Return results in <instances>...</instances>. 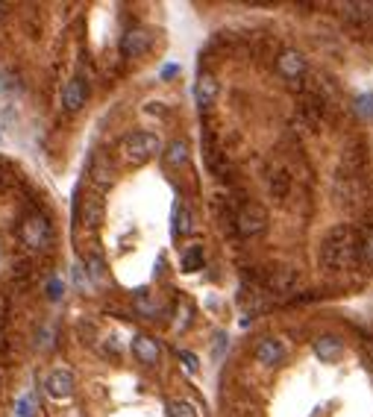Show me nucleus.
Returning <instances> with one entry per match:
<instances>
[{"instance_id": "f257e3e1", "label": "nucleus", "mask_w": 373, "mask_h": 417, "mask_svg": "<svg viewBox=\"0 0 373 417\" xmlns=\"http://www.w3.org/2000/svg\"><path fill=\"white\" fill-rule=\"evenodd\" d=\"M356 253H358V244L350 226H335L329 229L321 241V265L326 270H344L356 262Z\"/></svg>"}, {"instance_id": "f03ea898", "label": "nucleus", "mask_w": 373, "mask_h": 417, "mask_svg": "<svg viewBox=\"0 0 373 417\" xmlns=\"http://www.w3.org/2000/svg\"><path fill=\"white\" fill-rule=\"evenodd\" d=\"M162 150V141L156 133H130L121 141V156L126 165H145Z\"/></svg>"}, {"instance_id": "7ed1b4c3", "label": "nucleus", "mask_w": 373, "mask_h": 417, "mask_svg": "<svg viewBox=\"0 0 373 417\" xmlns=\"http://www.w3.org/2000/svg\"><path fill=\"white\" fill-rule=\"evenodd\" d=\"M18 235H21V241H24V247H27V250L41 253V250H47V247H50L53 229H50V224H47L45 214L33 212V214H27V218L21 221Z\"/></svg>"}, {"instance_id": "20e7f679", "label": "nucleus", "mask_w": 373, "mask_h": 417, "mask_svg": "<svg viewBox=\"0 0 373 417\" xmlns=\"http://www.w3.org/2000/svg\"><path fill=\"white\" fill-rule=\"evenodd\" d=\"M235 226H238V233H241L244 238L262 235L265 229H268V212H265V206H259V203L241 206V212L235 214Z\"/></svg>"}, {"instance_id": "39448f33", "label": "nucleus", "mask_w": 373, "mask_h": 417, "mask_svg": "<svg viewBox=\"0 0 373 417\" xmlns=\"http://www.w3.org/2000/svg\"><path fill=\"white\" fill-rule=\"evenodd\" d=\"M45 388H47V394L53 400H68L71 394H74V376H71V370L59 367V370H53L50 376H47Z\"/></svg>"}, {"instance_id": "423d86ee", "label": "nucleus", "mask_w": 373, "mask_h": 417, "mask_svg": "<svg viewBox=\"0 0 373 417\" xmlns=\"http://www.w3.org/2000/svg\"><path fill=\"white\" fill-rule=\"evenodd\" d=\"M85 97H89V89H85L82 80H68L65 89H62V106L65 112H80L85 106Z\"/></svg>"}, {"instance_id": "0eeeda50", "label": "nucleus", "mask_w": 373, "mask_h": 417, "mask_svg": "<svg viewBox=\"0 0 373 417\" xmlns=\"http://www.w3.org/2000/svg\"><path fill=\"white\" fill-rule=\"evenodd\" d=\"M312 350L321 362H338V358L344 356V341L338 335H321V338H314Z\"/></svg>"}, {"instance_id": "6e6552de", "label": "nucleus", "mask_w": 373, "mask_h": 417, "mask_svg": "<svg viewBox=\"0 0 373 417\" xmlns=\"http://www.w3.org/2000/svg\"><path fill=\"white\" fill-rule=\"evenodd\" d=\"M277 68L285 80H297L306 74V59H303V53H297V50H282L277 59Z\"/></svg>"}, {"instance_id": "1a4fd4ad", "label": "nucleus", "mask_w": 373, "mask_h": 417, "mask_svg": "<svg viewBox=\"0 0 373 417\" xmlns=\"http://www.w3.org/2000/svg\"><path fill=\"white\" fill-rule=\"evenodd\" d=\"M147 47H150V33L147 30H130L121 38V53L126 56V59H136V56L147 53Z\"/></svg>"}, {"instance_id": "9d476101", "label": "nucleus", "mask_w": 373, "mask_h": 417, "mask_svg": "<svg viewBox=\"0 0 373 417\" xmlns=\"http://www.w3.org/2000/svg\"><path fill=\"white\" fill-rule=\"evenodd\" d=\"M214 97H218V80H214L212 74H200L197 82H194V100H197V106L200 109L212 106Z\"/></svg>"}, {"instance_id": "9b49d317", "label": "nucleus", "mask_w": 373, "mask_h": 417, "mask_svg": "<svg viewBox=\"0 0 373 417\" xmlns=\"http://www.w3.org/2000/svg\"><path fill=\"white\" fill-rule=\"evenodd\" d=\"M256 358H259L262 365H268V367H274V365H279L282 358H285V347H282V341L279 338H265L259 347H256Z\"/></svg>"}, {"instance_id": "f8f14e48", "label": "nucleus", "mask_w": 373, "mask_h": 417, "mask_svg": "<svg viewBox=\"0 0 373 417\" xmlns=\"http://www.w3.org/2000/svg\"><path fill=\"white\" fill-rule=\"evenodd\" d=\"M80 221H82V226L94 229L100 221H103V200H100V197H85L82 206H80Z\"/></svg>"}, {"instance_id": "ddd939ff", "label": "nucleus", "mask_w": 373, "mask_h": 417, "mask_svg": "<svg viewBox=\"0 0 373 417\" xmlns=\"http://www.w3.org/2000/svg\"><path fill=\"white\" fill-rule=\"evenodd\" d=\"M133 353H136V358L141 365H156V362H159V344H156L153 338H147V335H138L133 341Z\"/></svg>"}, {"instance_id": "4468645a", "label": "nucleus", "mask_w": 373, "mask_h": 417, "mask_svg": "<svg viewBox=\"0 0 373 417\" xmlns=\"http://www.w3.org/2000/svg\"><path fill=\"white\" fill-rule=\"evenodd\" d=\"M189 159H191L189 141H182V138L170 141L168 150H165V165H168V168H185V165H189Z\"/></svg>"}, {"instance_id": "2eb2a0df", "label": "nucleus", "mask_w": 373, "mask_h": 417, "mask_svg": "<svg viewBox=\"0 0 373 417\" xmlns=\"http://www.w3.org/2000/svg\"><path fill=\"white\" fill-rule=\"evenodd\" d=\"M191 229H194V224H191V212L177 203V209H174V235L182 238V235H189Z\"/></svg>"}, {"instance_id": "dca6fc26", "label": "nucleus", "mask_w": 373, "mask_h": 417, "mask_svg": "<svg viewBox=\"0 0 373 417\" xmlns=\"http://www.w3.org/2000/svg\"><path fill=\"white\" fill-rule=\"evenodd\" d=\"M200 268H203V247H200V244H191V247L182 253V270L194 273Z\"/></svg>"}, {"instance_id": "f3484780", "label": "nucleus", "mask_w": 373, "mask_h": 417, "mask_svg": "<svg viewBox=\"0 0 373 417\" xmlns=\"http://www.w3.org/2000/svg\"><path fill=\"white\" fill-rule=\"evenodd\" d=\"M168 411H170V417H200L197 406H194V402H189V400H170Z\"/></svg>"}, {"instance_id": "a211bd4d", "label": "nucleus", "mask_w": 373, "mask_h": 417, "mask_svg": "<svg viewBox=\"0 0 373 417\" xmlns=\"http://www.w3.org/2000/svg\"><path fill=\"white\" fill-rule=\"evenodd\" d=\"M356 109H358V115H365V118H373V92L358 97L356 100Z\"/></svg>"}, {"instance_id": "6ab92c4d", "label": "nucleus", "mask_w": 373, "mask_h": 417, "mask_svg": "<svg viewBox=\"0 0 373 417\" xmlns=\"http://www.w3.org/2000/svg\"><path fill=\"white\" fill-rule=\"evenodd\" d=\"M362 256H365V262H370L373 265V229L365 235V241H362Z\"/></svg>"}, {"instance_id": "aec40b11", "label": "nucleus", "mask_w": 373, "mask_h": 417, "mask_svg": "<svg viewBox=\"0 0 373 417\" xmlns=\"http://www.w3.org/2000/svg\"><path fill=\"white\" fill-rule=\"evenodd\" d=\"M18 417H33V397L18 400Z\"/></svg>"}, {"instance_id": "412c9836", "label": "nucleus", "mask_w": 373, "mask_h": 417, "mask_svg": "<svg viewBox=\"0 0 373 417\" xmlns=\"http://www.w3.org/2000/svg\"><path fill=\"white\" fill-rule=\"evenodd\" d=\"M89 273H92L94 282H100V279H103V265H100L97 258H92V262H89Z\"/></svg>"}, {"instance_id": "4be33fe9", "label": "nucleus", "mask_w": 373, "mask_h": 417, "mask_svg": "<svg viewBox=\"0 0 373 417\" xmlns=\"http://www.w3.org/2000/svg\"><path fill=\"white\" fill-rule=\"evenodd\" d=\"M180 358H182V362H185V367H189L191 373L200 367V365H197V356H191V353H185V350H182V353H180Z\"/></svg>"}, {"instance_id": "5701e85b", "label": "nucleus", "mask_w": 373, "mask_h": 417, "mask_svg": "<svg viewBox=\"0 0 373 417\" xmlns=\"http://www.w3.org/2000/svg\"><path fill=\"white\" fill-rule=\"evenodd\" d=\"M47 291H50L53 300H59V297H62V282H59V279H53V282L47 285Z\"/></svg>"}, {"instance_id": "b1692460", "label": "nucleus", "mask_w": 373, "mask_h": 417, "mask_svg": "<svg viewBox=\"0 0 373 417\" xmlns=\"http://www.w3.org/2000/svg\"><path fill=\"white\" fill-rule=\"evenodd\" d=\"M177 71H180L177 65H165V68H162V77H174V74H177Z\"/></svg>"}, {"instance_id": "393cba45", "label": "nucleus", "mask_w": 373, "mask_h": 417, "mask_svg": "<svg viewBox=\"0 0 373 417\" xmlns=\"http://www.w3.org/2000/svg\"><path fill=\"white\" fill-rule=\"evenodd\" d=\"M367 353H370V365H373V344H370V350H367Z\"/></svg>"}, {"instance_id": "a878e982", "label": "nucleus", "mask_w": 373, "mask_h": 417, "mask_svg": "<svg viewBox=\"0 0 373 417\" xmlns=\"http://www.w3.org/2000/svg\"><path fill=\"white\" fill-rule=\"evenodd\" d=\"M3 12H6V6H3V3H0V15H3Z\"/></svg>"}, {"instance_id": "bb28decb", "label": "nucleus", "mask_w": 373, "mask_h": 417, "mask_svg": "<svg viewBox=\"0 0 373 417\" xmlns=\"http://www.w3.org/2000/svg\"><path fill=\"white\" fill-rule=\"evenodd\" d=\"M0 145H3V138H0Z\"/></svg>"}]
</instances>
